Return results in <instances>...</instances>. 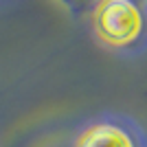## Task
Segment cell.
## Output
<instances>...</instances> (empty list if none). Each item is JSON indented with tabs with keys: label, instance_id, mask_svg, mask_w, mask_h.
<instances>
[{
	"label": "cell",
	"instance_id": "1",
	"mask_svg": "<svg viewBox=\"0 0 147 147\" xmlns=\"http://www.w3.org/2000/svg\"><path fill=\"white\" fill-rule=\"evenodd\" d=\"M94 35L112 49L134 46L147 31L141 0H97L90 9Z\"/></svg>",
	"mask_w": 147,
	"mask_h": 147
},
{
	"label": "cell",
	"instance_id": "2",
	"mask_svg": "<svg viewBox=\"0 0 147 147\" xmlns=\"http://www.w3.org/2000/svg\"><path fill=\"white\" fill-rule=\"evenodd\" d=\"M75 147H136V141L119 123L99 121L81 132Z\"/></svg>",
	"mask_w": 147,
	"mask_h": 147
},
{
	"label": "cell",
	"instance_id": "3",
	"mask_svg": "<svg viewBox=\"0 0 147 147\" xmlns=\"http://www.w3.org/2000/svg\"><path fill=\"white\" fill-rule=\"evenodd\" d=\"M61 2L75 13H90L92 5H94L97 0H61Z\"/></svg>",
	"mask_w": 147,
	"mask_h": 147
}]
</instances>
